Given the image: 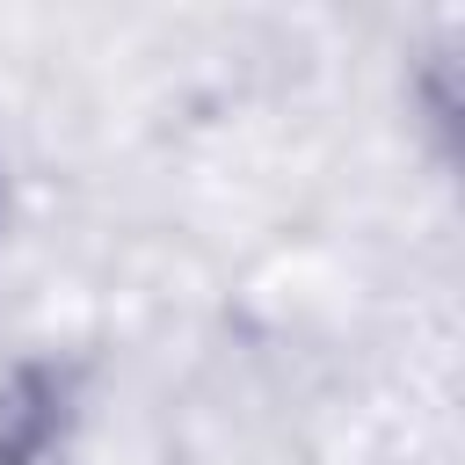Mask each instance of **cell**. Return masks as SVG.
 <instances>
[{
	"mask_svg": "<svg viewBox=\"0 0 465 465\" xmlns=\"http://www.w3.org/2000/svg\"><path fill=\"white\" fill-rule=\"evenodd\" d=\"M87 378L58 349H22L0 363V465H80Z\"/></svg>",
	"mask_w": 465,
	"mask_h": 465,
	"instance_id": "obj_1",
	"label": "cell"
},
{
	"mask_svg": "<svg viewBox=\"0 0 465 465\" xmlns=\"http://www.w3.org/2000/svg\"><path fill=\"white\" fill-rule=\"evenodd\" d=\"M0 218H7V182H0Z\"/></svg>",
	"mask_w": 465,
	"mask_h": 465,
	"instance_id": "obj_2",
	"label": "cell"
}]
</instances>
